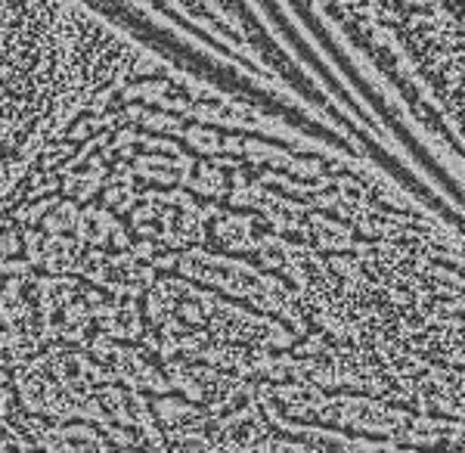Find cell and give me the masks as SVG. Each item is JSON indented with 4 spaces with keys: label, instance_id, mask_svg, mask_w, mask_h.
Instances as JSON below:
<instances>
[{
    "label": "cell",
    "instance_id": "obj_1",
    "mask_svg": "<svg viewBox=\"0 0 465 453\" xmlns=\"http://www.w3.org/2000/svg\"><path fill=\"white\" fill-rule=\"evenodd\" d=\"M140 50L87 0H0V199L44 140Z\"/></svg>",
    "mask_w": 465,
    "mask_h": 453
}]
</instances>
